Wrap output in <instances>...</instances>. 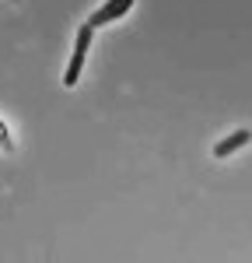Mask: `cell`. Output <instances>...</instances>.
<instances>
[{
	"instance_id": "obj_1",
	"label": "cell",
	"mask_w": 252,
	"mask_h": 263,
	"mask_svg": "<svg viewBox=\"0 0 252 263\" xmlns=\"http://www.w3.org/2000/svg\"><path fill=\"white\" fill-rule=\"evenodd\" d=\"M91 35H95V28L84 21L81 28H77V35H74V53H70V63H67V70H63V88H74V84L81 81L84 60H88V49H91Z\"/></svg>"
},
{
	"instance_id": "obj_2",
	"label": "cell",
	"mask_w": 252,
	"mask_h": 263,
	"mask_svg": "<svg viewBox=\"0 0 252 263\" xmlns=\"http://www.w3.org/2000/svg\"><path fill=\"white\" fill-rule=\"evenodd\" d=\"M133 4H137V0H105L98 11H91L88 25H91V28H105V25H112V21H123L126 14L133 11Z\"/></svg>"
},
{
	"instance_id": "obj_3",
	"label": "cell",
	"mask_w": 252,
	"mask_h": 263,
	"mask_svg": "<svg viewBox=\"0 0 252 263\" xmlns=\"http://www.w3.org/2000/svg\"><path fill=\"white\" fill-rule=\"evenodd\" d=\"M245 144H252V130H245V126H242V130H235V134H228L224 141L214 144V158H217V162H224V158H231L235 151H242Z\"/></svg>"
},
{
	"instance_id": "obj_4",
	"label": "cell",
	"mask_w": 252,
	"mask_h": 263,
	"mask_svg": "<svg viewBox=\"0 0 252 263\" xmlns=\"http://www.w3.org/2000/svg\"><path fill=\"white\" fill-rule=\"evenodd\" d=\"M0 147H11V137H7V130H4V123H0Z\"/></svg>"
}]
</instances>
